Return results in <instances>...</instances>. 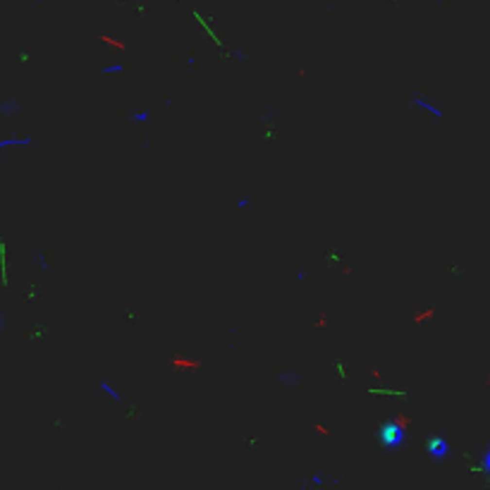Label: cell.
Listing matches in <instances>:
<instances>
[{"label":"cell","mask_w":490,"mask_h":490,"mask_svg":"<svg viewBox=\"0 0 490 490\" xmlns=\"http://www.w3.org/2000/svg\"><path fill=\"white\" fill-rule=\"evenodd\" d=\"M486 466H488V469H490V452H488V455H486Z\"/></svg>","instance_id":"8992f818"},{"label":"cell","mask_w":490,"mask_h":490,"mask_svg":"<svg viewBox=\"0 0 490 490\" xmlns=\"http://www.w3.org/2000/svg\"><path fill=\"white\" fill-rule=\"evenodd\" d=\"M0 325H2V318H0Z\"/></svg>","instance_id":"52a82bcc"},{"label":"cell","mask_w":490,"mask_h":490,"mask_svg":"<svg viewBox=\"0 0 490 490\" xmlns=\"http://www.w3.org/2000/svg\"><path fill=\"white\" fill-rule=\"evenodd\" d=\"M29 141H31L29 137H19V139H17V137H15V139H2V141H0V151H2V148H7V146H27Z\"/></svg>","instance_id":"7a4b0ae2"},{"label":"cell","mask_w":490,"mask_h":490,"mask_svg":"<svg viewBox=\"0 0 490 490\" xmlns=\"http://www.w3.org/2000/svg\"><path fill=\"white\" fill-rule=\"evenodd\" d=\"M101 387H103V390H105V392H108L110 397H115V400H120V392H117L115 387H110L108 383H101Z\"/></svg>","instance_id":"277c9868"},{"label":"cell","mask_w":490,"mask_h":490,"mask_svg":"<svg viewBox=\"0 0 490 490\" xmlns=\"http://www.w3.org/2000/svg\"><path fill=\"white\" fill-rule=\"evenodd\" d=\"M414 105H419V108L428 110V113H433L435 117H440V115H442V113H440V110H438L435 105H431V103H428V101H423V98H416V101H414Z\"/></svg>","instance_id":"3957f363"},{"label":"cell","mask_w":490,"mask_h":490,"mask_svg":"<svg viewBox=\"0 0 490 490\" xmlns=\"http://www.w3.org/2000/svg\"><path fill=\"white\" fill-rule=\"evenodd\" d=\"M428 447H431V455H433V457H438V459H442V457L447 455V445H445V440H442V438H433Z\"/></svg>","instance_id":"6da1fadb"},{"label":"cell","mask_w":490,"mask_h":490,"mask_svg":"<svg viewBox=\"0 0 490 490\" xmlns=\"http://www.w3.org/2000/svg\"><path fill=\"white\" fill-rule=\"evenodd\" d=\"M122 70H124L122 65H110V67H105L103 72H122Z\"/></svg>","instance_id":"5b68a950"}]
</instances>
